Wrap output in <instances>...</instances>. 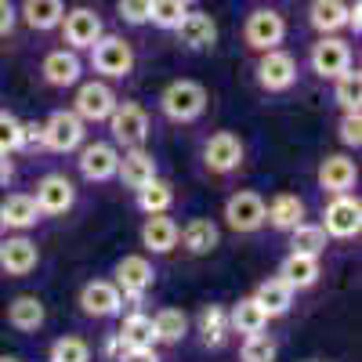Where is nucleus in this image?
<instances>
[{
  "label": "nucleus",
  "mask_w": 362,
  "mask_h": 362,
  "mask_svg": "<svg viewBox=\"0 0 362 362\" xmlns=\"http://www.w3.org/2000/svg\"><path fill=\"white\" fill-rule=\"evenodd\" d=\"M160 109L167 112V119L174 124H192L206 109V87L196 80H174L163 95H160Z\"/></svg>",
  "instance_id": "f257e3e1"
},
{
  "label": "nucleus",
  "mask_w": 362,
  "mask_h": 362,
  "mask_svg": "<svg viewBox=\"0 0 362 362\" xmlns=\"http://www.w3.org/2000/svg\"><path fill=\"white\" fill-rule=\"evenodd\" d=\"M90 66H95V73H102V76L124 80V76L134 69V51H131L127 40L102 33L95 44H90Z\"/></svg>",
  "instance_id": "f03ea898"
},
{
  "label": "nucleus",
  "mask_w": 362,
  "mask_h": 362,
  "mask_svg": "<svg viewBox=\"0 0 362 362\" xmlns=\"http://www.w3.org/2000/svg\"><path fill=\"white\" fill-rule=\"evenodd\" d=\"M109 131L119 145H127V148H138L145 138H148V112L138 105V102H124L109 112Z\"/></svg>",
  "instance_id": "7ed1b4c3"
},
{
  "label": "nucleus",
  "mask_w": 362,
  "mask_h": 362,
  "mask_svg": "<svg viewBox=\"0 0 362 362\" xmlns=\"http://www.w3.org/2000/svg\"><path fill=\"white\" fill-rule=\"evenodd\" d=\"M80 141H83V119L69 109L51 112V119L44 124V148H51V153H73V148H80Z\"/></svg>",
  "instance_id": "20e7f679"
},
{
  "label": "nucleus",
  "mask_w": 362,
  "mask_h": 362,
  "mask_svg": "<svg viewBox=\"0 0 362 362\" xmlns=\"http://www.w3.org/2000/svg\"><path fill=\"white\" fill-rule=\"evenodd\" d=\"M243 37H247V44H250L254 51H272V47L283 44L286 22H283L279 11H268V8L250 11V18H247V25H243Z\"/></svg>",
  "instance_id": "39448f33"
},
{
  "label": "nucleus",
  "mask_w": 362,
  "mask_h": 362,
  "mask_svg": "<svg viewBox=\"0 0 362 362\" xmlns=\"http://www.w3.org/2000/svg\"><path fill=\"white\" fill-rule=\"evenodd\" d=\"M322 218H326V221H322V232H326V235L351 239V235H358V228H362V203L351 199L348 192H341L334 203L326 206Z\"/></svg>",
  "instance_id": "423d86ee"
},
{
  "label": "nucleus",
  "mask_w": 362,
  "mask_h": 362,
  "mask_svg": "<svg viewBox=\"0 0 362 362\" xmlns=\"http://www.w3.org/2000/svg\"><path fill=\"white\" fill-rule=\"evenodd\" d=\"M297 80V62H293V54L279 51V47H272V51H261V62H257V83L264 90H286L293 87Z\"/></svg>",
  "instance_id": "0eeeda50"
},
{
  "label": "nucleus",
  "mask_w": 362,
  "mask_h": 362,
  "mask_svg": "<svg viewBox=\"0 0 362 362\" xmlns=\"http://www.w3.org/2000/svg\"><path fill=\"white\" fill-rule=\"evenodd\" d=\"M116 290L124 293V297H131V300H141L145 297V290L153 286V264H148V257H141V254H131V257H124L116 264Z\"/></svg>",
  "instance_id": "6e6552de"
},
{
  "label": "nucleus",
  "mask_w": 362,
  "mask_h": 362,
  "mask_svg": "<svg viewBox=\"0 0 362 362\" xmlns=\"http://www.w3.org/2000/svg\"><path fill=\"white\" fill-rule=\"evenodd\" d=\"M312 69L322 76V80H337L344 69H351V51L344 40H337L334 33L322 37L315 47H312Z\"/></svg>",
  "instance_id": "1a4fd4ad"
},
{
  "label": "nucleus",
  "mask_w": 362,
  "mask_h": 362,
  "mask_svg": "<svg viewBox=\"0 0 362 362\" xmlns=\"http://www.w3.org/2000/svg\"><path fill=\"white\" fill-rule=\"evenodd\" d=\"M225 221L235 232H257L264 225V199L257 192H235V196H228Z\"/></svg>",
  "instance_id": "9d476101"
},
{
  "label": "nucleus",
  "mask_w": 362,
  "mask_h": 362,
  "mask_svg": "<svg viewBox=\"0 0 362 362\" xmlns=\"http://www.w3.org/2000/svg\"><path fill=\"white\" fill-rule=\"evenodd\" d=\"M58 25H62L66 44H69L73 51H83V47H90V44L102 37V18L90 11V8H73V11H66Z\"/></svg>",
  "instance_id": "9b49d317"
},
{
  "label": "nucleus",
  "mask_w": 362,
  "mask_h": 362,
  "mask_svg": "<svg viewBox=\"0 0 362 362\" xmlns=\"http://www.w3.org/2000/svg\"><path fill=\"white\" fill-rule=\"evenodd\" d=\"M203 160L214 174H228V170H235L239 163H243V141H239L232 131H218L203 145Z\"/></svg>",
  "instance_id": "f8f14e48"
},
{
  "label": "nucleus",
  "mask_w": 362,
  "mask_h": 362,
  "mask_svg": "<svg viewBox=\"0 0 362 362\" xmlns=\"http://www.w3.org/2000/svg\"><path fill=\"white\" fill-rule=\"evenodd\" d=\"M33 199H37V206H40V214H66V210L76 203V189H73L69 177L47 174V177H40Z\"/></svg>",
  "instance_id": "ddd939ff"
},
{
  "label": "nucleus",
  "mask_w": 362,
  "mask_h": 362,
  "mask_svg": "<svg viewBox=\"0 0 362 362\" xmlns=\"http://www.w3.org/2000/svg\"><path fill=\"white\" fill-rule=\"evenodd\" d=\"M116 109V95L105 87V83H98V80H90V83H83L80 90H76V116L80 119H90V124H102V119H109V112Z\"/></svg>",
  "instance_id": "4468645a"
},
{
  "label": "nucleus",
  "mask_w": 362,
  "mask_h": 362,
  "mask_svg": "<svg viewBox=\"0 0 362 362\" xmlns=\"http://www.w3.org/2000/svg\"><path fill=\"white\" fill-rule=\"evenodd\" d=\"M80 308L95 319H109L124 308V293L116 290V283H105V279H95L87 283L83 293H80Z\"/></svg>",
  "instance_id": "2eb2a0df"
},
{
  "label": "nucleus",
  "mask_w": 362,
  "mask_h": 362,
  "mask_svg": "<svg viewBox=\"0 0 362 362\" xmlns=\"http://www.w3.org/2000/svg\"><path fill=\"white\" fill-rule=\"evenodd\" d=\"M177 44H185L189 51H206V47H214V40H218V25H214V18L210 15H203V11H185V18L177 22Z\"/></svg>",
  "instance_id": "dca6fc26"
},
{
  "label": "nucleus",
  "mask_w": 362,
  "mask_h": 362,
  "mask_svg": "<svg viewBox=\"0 0 362 362\" xmlns=\"http://www.w3.org/2000/svg\"><path fill=\"white\" fill-rule=\"evenodd\" d=\"M116 167H119V153L109 141H95L80 153V174L87 181H109L116 177Z\"/></svg>",
  "instance_id": "f3484780"
},
{
  "label": "nucleus",
  "mask_w": 362,
  "mask_h": 362,
  "mask_svg": "<svg viewBox=\"0 0 362 362\" xmlns=\"http://www.w3.org/2000/svg\"><path fill=\"white\" fill-rule=\"evenodd\" d=\"M40 254H37V243H29V239H8V243H0V268H4V276H29V272L37 268Z\"/></svg>",
  "instance_id": "a211bd4d"
},
{
  "label": "nucleus",
  "mask_w": 362,
  "mask_h": 362,
  "mask_svg": "<svg viewBox=\"0 0 362 362\" xmlns=\"http://www.w3.org/2000/svg\"><path fill=\"white\" fill-rule=\"evenodd\" d=\"M37 221H40V206H37L33 196L15 192L0 203V225L4 228H33Z\"/></svg>",
  "instance_id": "6ab92c4d"
},
{
  "label": "nucleus",
  "mask_w": 362,
  "mask_h": 362,
  "mask_svg": "<svg viewBox=\"0 0 362 362\" xmlns=\"http://www.w3.org/2000/svg\"><path fill=\"white\" fill-rule=\"evenodd\" d=\"M80 58H76V51L69 47H62V51H51L47 58H44V80L51 83V87H73L76 80H80Z\"/></svg>",
  "instance_id": "aec40b11"
},
{
  "label": "nucleus",
  "mask_w": 362,
  "mask_h": 362,
  "mask_svg": "<svg viewBox=\"0 0 362 362\" xmlns=\"http://www.w3.org/2000/svg\"><path fill=\"white\" fill-rule=\"evenodd\" d=\"M116 174H119V181H124L127 189H141L145 181H153L156 177V160L145 153V148L138 145V148H131V153L119 160V167H116Z\"/></svg>",
  "instance_id": "412c9836"
},
{
  "label": "nucleus",
  "mask_w": 362,
  "mask_h": 362,
  "mask_svg": "<svg viewBox=\"0 0 362 362\" xmlns=\"http://www.w3.org/2000/svg\"><path fill=\"white\" fill-rule=\"evenodd\" d=\"M254 300L261 305V312H264L268 319H276V315L290 312V305H293V286L276 276V279H268V283H261V286L254 290Z\"/></svg>",
  "instance_id": "4be33fe9"
},
{
  "label": "nucleus",
  "mask_w": 362,
  "mask_h": 362,
  "mask_svg": "<svg viewBox=\"0 0 362 362\" xmlns=\"http://www.w3.org/2000/svg\"><path fill=\"white\" fill-rule=\"evenodd\" d=\"M141 243L145 250H153V254H167L177 247V225L163 214H148L145 225H141Z\"/></svg>",
  "instance_id": "5701e85b"
},
{
  "label": "nucleus",
  "mask_w": 362,
  "mask_h": 362,
  "mask_svg": "<svg viewBox=\"0 0 362 362\" xmlns=\"http://www.w3.org/2000/svg\"><path fill=\"white\" fill-rule=\"evenodd\" d=\"M319 185L334 196L348 192L355 185V163L348 156H326L322 167H319Z\"/></svg>",
  "instance_id": "b1692460"
},
{
  "label": "nucleus",
  "mask_w": 362,
  "mask_h": 362,
  "mask_svg": "<svg viewBox=\"0 0 362 362\" xmlns=\"http://www.w3.org/2000/svg\"><path fill=\"white\" fill-rule=\"evenodd\" d=\"M344 18H348L344 0H312V8H308V22H312V29H319L322 37L344 29Z\"/></svg>",
  "instance_id": "393cba45"
},
{
  "label": "nucleus",
  "mask_w": 362,
  "mask_h": 362,
  "mask_svg": "<svg viewBox=\"0 0 362 362\" xmlns=\"http://www.w3.org/2000/svg\"><path fill=\"white\" fill-rule=\"evenodd\" d=\"M300 218H305V203H300L293 192H279L272 203H264V221H272L276 228L290 232L293 225H300Z\"/></svg>",
  "instance_id": "a878e982"
},
{
  "label": "nucleus",
  "mask_w": 362,
  "mask_h": 362,
  "mask_svg": "<svg viewBox=\"0 0 362 362\" xmlns=\"http://www.w3.org/2000/svg\"><path fill=\"white\" fill-rule=\"evenodd\" d=\"M279 279H286L293 290H308L315 286L319 279V257H308V254H290L279 268Z\"/></svg>",
  "instance_id": "bb28decb"
},
{
  "label": "nucleus",
  "mask_w": 362,
  "mask_h": 362,
  "mask_svg": "<svg viewBox=\"0 0 362 362\" xmlns=\"http://www.w3.org/2000/svg\"><path fill=\"white\" fill-rule=\"evenodd\" d=\"M181 235V243H185V250L189 254H210L218 247V239H221V232H218V225L214 221H206V218H196V221H189L185 225V232H177Z\"/></svg>",
  "instance_id": "cd10ccee"
},
{
  "label": "nucleus",
  "mask_w": 362,
  "mask_h": 362,
  "mask_svg": "<svg viewBox=\"0 0 362 362\" xmlns=\"http://www.w3.org/2000/svg\"><path fill=\"white\" fill-rule=\"evenodd\" d=\"M8 322L15 329H22V334H33V329L44 326V305H40L37 297L22 293V297H15L11 305H8Z\"/></svg>",
  "instance_id": "c85d7f7f"
},
{
  "label": "nucleus",
  "mask_w": 362,
  "mask_h": 362,
  "mask_svg": "<svg viewBox=\"0 0 362 362\" xmlns=\"http://www.w3.org/2000/svg\"><path fill=\"white\" fill-rule=\"evenodd\" d=\"M25 25H33V29H54L58 22H62L66 15V4L62 0H22V11Z\"/></svg>",
  "instance_id": "c756f323"
},
{
  "label": "nucleus",
  "mask_w": 362,
  "mask_h": 362,
  "mask_svg": "<svg viewBox=\"0 0 362 362\" xmlns=\"http://www.w3.org/2000/svg\"><path fill=\"white\" fill-rule=\"evenodd\" d=\"M116 337H119V344H124V348H153V344H156L153 315H141V312L127 315V319H124V329H119Z\"/></svg>",
  "instance_id": "7c9ffc66"
},
{
  "label": "nucleus",
  "mask_w": 362,
  "mask_h": 362,
  "mask_svg": "<svg viewBox=\"0 0 362 362\" xmlns=\"http://www.w3.org/2000/svg\"><path fill=\"white\" fill-rule=\"evenodd\" d=\"M228 326L250 337V334H261V329L268 326V315L261 312V305H257L254 297H243V300H239V305L228 312Z\"/></svg>",
  "instance_id": "2f4dec72"
},
{
  "label": "nucleus",
  "mask_w": 362,
  "mask_h": 362,
  "mask_svg": "<svg viewBox=\"0 0 362 362\" xmlns=\"http://www.w3.org/2000/svg\"><path fill=\"white\" fill-rule=\"evenodd\" d=\"M170 203H174V189H170V181H163V177H153V181H145V185L138 189V206L145 210V214H167Z\"/></svg>",
  "instance_id": "473e14b6"
},
{
  "label": "nucleus",
  "mask_w": 362,
  "mask_h": 362,
  "mask_svg": "<svg viewBox=\"0 0 362 362\" xmlns=\"http://www.w3.org/2000/svg\"><path fill=\"white\" fill-rule=\"evenodd\" d=\"M153 326H156V341H167V344H177L181 337L189 334V319H185V312H177V308H160L153 315Z\"/></svg>",
  "instance_id": "72a5a7b5"
},
{
  "label": "nucleus",
  "mask_w": 362,
  "mask_h": 362,
  "mask_svg": "<svg viewBox=\"0 0 362 362\" xmlns=\"http://www.w3.org/2000/svg\"><path fill=\"white\" fill-rule=\"evenodd\" d=\"M199 334H203L206 344H214V348H218V344L225 341V334H228V312L218 308V305L203 308V315H199Z\"/></svg>",
  "instance_id": "f704fd0d"
},
{
  "label": "nucleus",
  "mask_w": 362,
  "mask_h": 362,
  "mask_svg": "<svg viewBox=\"0 0 362 362\" xmlns=\"http://www.w3.org/2000/svg\"><path fill=\"white\" fill-rule=\"evenodd\" d=\"M185 11H189L185 0H153V4H148V22L160 25V29H177Z\"/></svg>",
  "instance_id": "c9c22d12"
},
{
  "label": "nucleus",
  "mask_w": 362,
  "mask_h": 362,
  "mask_svg": "<svg viewBox=\"0 0 362 362\" xmlns=\"http://www.w3.org/2000/svg\"><path fill=\"white\" fill-rule=\"evenodd\" d=\"M334 98H337V105H341L344 112H358V102H362V76L351 73V69H344V73L337 76Z\"/></svg>",
  "instance_id": "e433bc0d"
},
{
  "label": "nucleus",
  "mask_w": 362,
  "mask_h": 362,
  "mask_svg": "<svg viewBox=\"0 0 362 362\" xmlns=\"http://www.w3.org/2000/svg\"><path fill=\"white\" fill-rule=\"evenodd\" d=\"M293 254H308V257H319L326 250V232L319 225H293Z\"/></svg>",
  "instance_id": "4c0bfd02"
},
{
  "label": "nucleus",
  "mask_w": 362,
  "mask_h": 362,
  "mask_svg": "<svg viewBox=\"0 0 362 362\" xmlns=\"http://www.w3.org/2000/svg\"><path fill=\"white\" fill-rule=\"evenodd\" d=\"M51 362H90V348L83 337H58L51 344Z\"/></svg>",
  "instance_id": "58836bf2"
},
{
  "label": "nucleus",
  "mask_w": 362,
  "mask_h": 362,
  "mask_svg": "<svg viewBox=\"0 0 362 362\" xmlns=\"http://www.w3.org/2000/svg\"><path fill=\"white\" fill-rule=\"evenodd\" d=\"M18 145H22V124L11 112H0V153L11 156Z\"/></svg>",
  "instance_id": "ea45409f"
},
{
  "label": "nucleus",
  "mask_w": 362,
  "mask_h": 362,
  "mask_svg": "<svg viewBox=\"0 0 362 362\" xmlns=\"http://www.w3.org/2000/svg\"><path fill=\"white\" fill-rule=\"evenodd\" d=\"M276 358V341H268L264 334H250L243 344V362H272Z\"/></svg>",
  "instance_id": "a19ab883"
},
{
  "label": "nucleus",
  "mask_w": 362,
  "mask_h": 362,
  "mask_svg": "<svg viewBox=\"0 0 362 362\" xmlns=\"http://www.w3.org/2000/svg\"><path fill=\"white\" fill-rule=\"evenodd\" d=\"M148 4H153V0H116V11L131 25H145L148 22Z\"/></svg>",
  "instance_id": "79ce46f5"
},
{
  "label": "nucleus",
  "mask_w": 362,
  "mask_h": 362,
  "mask_svg": "<svg viewBox=\"0 0 362 362\" xmlns=\"http://www.w3.org/2000/svg\"><path fill=\"white\" fill-rule=\"evenodd\" d=\"M337 131H341V141H344V145H355V148H358V145H362V116H358V112H344Z\"/></svg>",
  "instance_id": "37998d69"
},
{
  "label": "nucleus",
  "mask_w": 362,
  "mask_h": 362,
  "mask_svg": "<svg viewBox=\"0 0 362 362\" xmlns=\"http://www.w3.org/2000/svg\"><path fill=\"white\" fill-rule=\"evenodd\" d=\"M18 148H44V124H22V145Z\"/></svg>",
  "instance_id": "c03bdc74"
},
{
  "label": "nucleus",
  "mask_w": 362,
  "mask_h": 362,
  "mask_svg": "<svg viewBox=\"0 0 362 362\" xmlns=\"http://www.w3.org/2000/svg\"><path fill=\"white\" fill-rule=\"evenodd\" d=\"M116 362H160V355L153 348H124L116 355Z\"/></svg>",
  "instance_id": "a18cd8bd"
},
{
  "label": "nucleus",
  "mask_w": 362,
  "mask_h": 362,
  "mask_svg": "<svg viewBox=\"0 0 362 362\" xmlns=\"http://www.w3.org/2000/svg\"><path fill=\"white\" fill-rule=\"evenodd\" d=\"M15 22H18V11H15V4H11V0H0V37H4V33H11V29H15Z\"/></svg>",
  "instance_id": "49530a36"
},
{
  "label": "nucleus",
  "mask_w": 362,
  "mask_h": 362,
  "mask_svg": "<svg viewBox=\"0 0 362 362\" xmlns=\"http://www.w3.org/2000/svg\"><path fill=\"white\" fill-rule=\"evenodd\" d=\"M344 25L351 29V33H358L362 29V4L355 0V4H348V18H344Z\"/></svg>",
  "instance_id": "de8ad7c7"
},
{
  "label": "nucleus",
  "mask_w": 362,
  "mask_h": 362,
  "mask_svg": "<svg viewBox=\"0 0 362 362\" xmlns=\"http://www.w3.org/2000/svg\"><path fill=\"white\" fill-rule=\"evenodd\" d=\"M15 177V167H11V160L0 153V185H8V181Z\"/></svg>",
  "instance_id": "09e8293b"
},
{
  "label": "nucleus",
  "mask_w": 362,
  "mask_h": 362,
  "mask_svg": "<svg viewBox=\"0 0 362 362\" xmlns=\"http://www.w3.org/2000/svg\"><path fill=\"white\" fill-rule=\"evenodd\" d=\"M0 362H18L15 355H0Z\"/></svg>",
  "instance_id": "8fccbe9b"
},
{
  "label": "nucleus",
  "mask_w": 362,
  "mask_h": 362,
  "mask_svg": "<svg viewBox=\"0 0 362 362\" xmlns=\"http://www.w3.org/2000/svg\"><path fill=\"white\" fill-rule=\"evenodd\" d=\"M0 243H4V239H0Z\"/></svg>",
  "instance_id": "3c124183"
},
{
  "label": "nucleus",
  "mask_w": 362,
  "mask_h": 362,
  "mask_svg": "<svg viewBox=\"0 0 362 362\" xmlns=\"http://www.w3.org/2000/svg\"><path fill=\"white\" fill-rule=\"evenodd\" d=\"M185 4H189V0H185Z\"/></svg>",
  "instance_id": "603ef678"
}]
</instances>
